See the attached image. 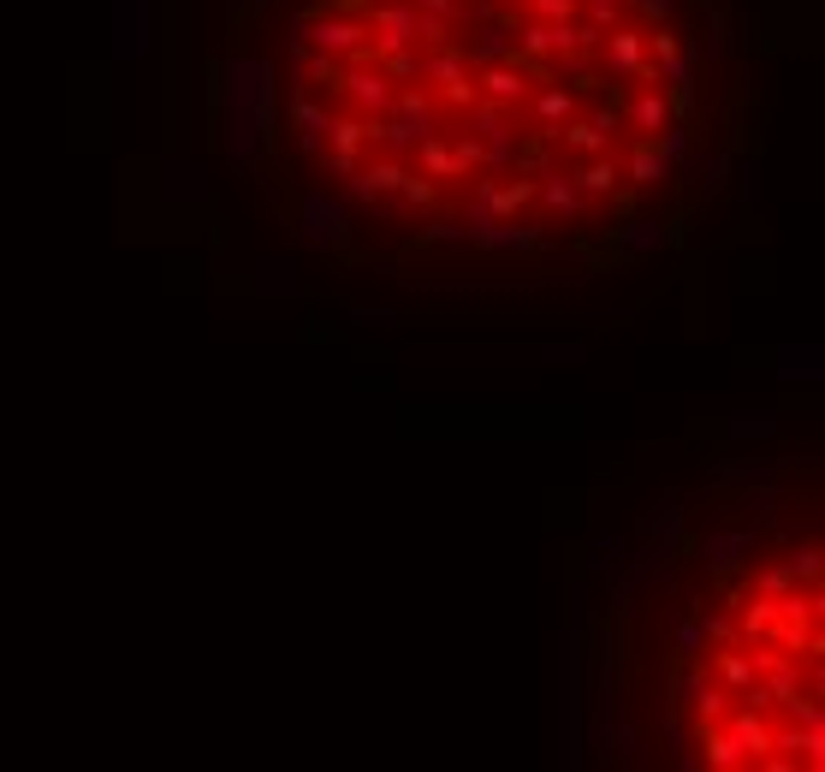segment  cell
<instances>
[{
    "mask_svg": "<svg viewBox=\"0 0 825 772\" xmlns=\"http://www.w3.org/2000/svg\"><path fill=\"white\" fill-rule=\"evenodd\" d=\"M630 173H636V185H653L659 173H665V149H659L653 137H642V149H636V167H630Z\"/></svg>",
    "mask_w": 825,
    "mask_h": 772,
    "instance_id": "3",
    "label": "cell"
},
{
    "mask_svg": "<svg viewBox=\"0 0 825 772\" xmlns=\"http://www.w3.org/2000/svg\"><path fill=\"white\" fill-rule=\"evenodd\" d=\"M351 90H357V101H363V107H386V101H392V90H386V72H351Z\"/></svg>",
    "mask_w": 825,
    "mask_h": 772,
    "instance_id": "2",
    "label": "cell"
},
{
    "mask_svg": "<svg viewBox=\"0 0 825 772\" xmlns=\"http://www.w3.org/2000/svg\"><path fill=\"white\" fill-rule=\"evenodd\" d=\"M315 42H321V48H333V54H351V60H357V54H363V24L327 18L321 30H315Z\"/></svg>",
    "mask_w": 825,
    "mask_h": 772,
    "instance_id": "1",
    "label": "cell"
},
{
    "mask_svg": "<svg viewBox=\"0 0 825 772\" xmlns=\"http://www.w3.org/2000/svg\"><path fill=\"white\" fill-rule=\"evenodd\" d=\"M422 161H428V167H434V173H452V155H446V149H440V143H428V149H422Z\"/></svg>",
    "mask_w": 825,
    "mask_h": 772,
    "instance_id": "9",
    "label": "cell"
},
{
    "mask_svg": "<svg viewBox=\"0 0 825 772\" xmlns=\"http://www.w3.org/2000/svg\"><path fill=\"white\" fill-rule=\"evenodd\" d=\"M547 202H553V208H570V202H576V191H570V185H547Z\"/></svg>",
    "mask_w": 825,
    "mask_h": 772,
    "instance_id": "10",
    "label": "cell"
},
{
    "mask_svg": "<svg viewBox=\"0 0 825 772\" xmlns=\"http://www.w3.org/2000/svg\"><path fill=\"white\" fill-rule=\"evenodd\" d=\"M659 125H665V101H659V96H642V107H636V131H642V137H659Z\"/></svg>",
    "mask_w": 825,
    "mask_h": 772,
    "instance_id": "5",
    "label": "cell"
},
{
    "mask_svg": "<svg viewBox=\"0 0 825 772\" xmlns=\"http://www.w3.org/2000/svg\"><path fill=\"white\" fill-rule=\"evenodd\" d=\"M541 113H547V137H553V125L570 113V96H558V90H553V96H541Z\"/></svg>",
    "mask_w": 825,
    "mask_h": 772,
    "instance_id": "7",
    "label": "cell"
},
{
    "mask_svg": "<svg viewBox=\"0 0 825 772\" xmlns=\"http://www.w3.org/2000/svg\"><path fill=\"white\" fill-rule=\"evenodd\" d=\"M612 179H618V167H612V161H594V167L582 173V185H588V191H612Z\"/></svg>",
    "mask_w": 825,
    "mask_h": 772,
    "instance_id": "6",
    "label": "cell"
},
{
    "mask_svg": "<svg viewBox=\"0 0 825 772\" xmlns=\"http://www.w3.org/2000/svg\"><path fill=\"white\" fill-rule=\"evenodd\" d=\"M606 60H612L618 72H630V66H642V36L636 30H624V36H612L606 42Z\"/></svg>",
    "mask_w": 825,
    "mask_h": 772,
    "instance_id": "4",
    "label": "cell"
},
{
    "mask_svg": "<svg viewBox=\"0 0 825 772\" xmlns=\"http://www.w3.org/2000/svg\"><path fill=\"white\" fill-rule=\"evenodd\" d=\"M493 96H505V101H511V96H523V78H511V72H493Z\"/></svg>",
    "mask_w": 825,
    "mask_h": 772,
    "instance_id": "8",
    "label": "cell"
}]
</instances>
